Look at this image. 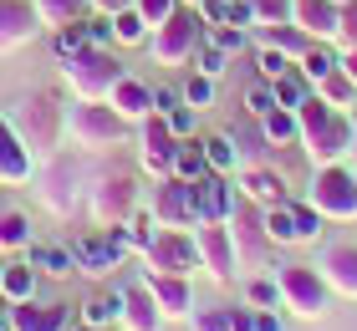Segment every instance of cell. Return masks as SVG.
<instances>
[{
    "instance_id": "f546056e",
    "label": "cell",
    "mask_w": 357,
    "mask_h": 331,
    "mask_svg": "<svg viewBox=\"0 0 357 331\" xmlns=\"http://www.w3.org/2000/svg\"><path fill=\"white\" fill-rule=\"evenodd\" d=\"M296 66L306 72V82L317 87L327 72H337V66H342V46H337V41H312V46H306V56H301Z\"/></svg>"
},
{
    "instance_id": "11a10c76",
    "label": "cell",
    "mask_w": 357,
    "mask_h": 331,
    "mask_svg": "<svg viewBox=\"0 0 357 331\" xmlns=\"http://www.w3.org/2000/svg\"><path fill=\"white\" fill-rule=\"evenodd\" d=\"M178 102H184V92H178V87H153V112H164V118H169Z\"/></svg>"
},
{
    "instance_id": "ab89813d",
    "label": "cell",
    "mask_w": 357,
    "mask_h": 331,
    "mask_svg": "<svg viewBox=\"0 0 357 331\" xmlns=\"http://www.w3.org/2000/svg\"><path fill=\"white\" fill-rule=\"evenodd\" d=\"M245 306H250V311H271V306H281L275 270H271V275H245Z\"/></svg>"
},
{
    "instance_id": "f1b7e54d",
    "label": "cell",
    "mask_w": 357,
    "mask_h": 331,
    "mask_svg": "<svg viewBox=\"0 0 357 331\" xmlns=\"http://www.w3.org/2000/svg\"><path fill=\"white\" fill-rule=\"evenodd\" d=\"M255 128H261V138L271 148H296V138H301V123H296V112H291V107H271Z\"/></svg>"
},
{
    "instance_id": "e0dca14e",
    "label": "cell",
    "mask_w": 357,
    "mask_h": 331,
    "mask_svg": "<svg viewBox=\"0 0 357 331\" xmlns=\"http://www.w3.org/2000/svg\"><path fill=\"white\" fill-rule=\"evenodd\" d=\"M123 326L128 331H164V311H158V301H153V291H149L143 275L123 280Z\"/></svg>"
},
{
    "instance_id": "816d5d0a",
    "label": "cell",
    "mask_w": 357,
    "mask_h": 331,
    "mask_svg": "<svg viewBox=\"0 0 357 331\" xmlns=\"http://www.w3.org/2000/svg\"><path fill=\"white\" fill-rule=\"evenodd\" d=\"M337 46H342V52H352V46H357V0H347V6H342V26H337Z\"/></svg>"
},
{
    "instance_id": "1f68e13d",
    "label": "cell",
    "mask_w": 357,
    "mask_h": 331,
    "mask_svg": "<svg viewBox=\"0 0 357 331\" xmlns=\"http://www.w3.org/2000/svg\"><path fill=\"white\" fill-rule=\"evenodd\" d=\"M204 143V158H209V169L215 174H240V143H235V132H209Z\"/></svg>"
},
{
    "instance_id": "f907efd6",
    "label": "cell",
    "mask_w": 357,
    "mask_h": 331,
    "mask_svg": "<svg viewBox=\"0 0 357 331\" xmlns=\"http://www.w3.org/2000/svg\"><path fill=\"white\" fill-rule=\"evenodd\" d=\"M199 21H204V31H215V26H230V0H199Z\"/></svg>"
},
{
    "instance_id": "d4e9b609",
    "label": "cell",
    "mask_w": 357,
    "mask_h": 331,
    "mask_svg": "<svg viewBox=\"0 0 357 331\" xmlns=\"http://www.w3.org/2000/svg\"><path fill=\"white\" fill-rule=\"evenodd\" d=\"M72 255H77V270H87V275H107V270H118V255H112V245L102 229H87V235H72Z\"/></svg>"
},
{
    "instance_id": "94428289",
    "label": "cell",
    "mask_w": 357,
    "mask_h": 331,
    "mask_svg": "<svg viewBox=\"0 0 357 331\" xmlns=\"http://www.w3.org/2000/svg\"><path fill=\"white\" fill-rule=\"evenodd\" d=\"M352 128H357V112H352ZM352 153H357V138H352Z\"/></svg>"
},
{
    "instance_id": "4316f807",
    "label": "cell",
    "mask_w": 357,
    "mask_h": 331,
    "mask_svg": "<svg viewBox=\"0 0 357 331\" xmlns=\"http://www.w3.org/2000/svg\"><path fill=\"white\" fill-rule=\"evenodd\" d=\"M41 291V270L31 260H6L0 265V295L15 306V301H31V295Z\"/></svg>"
},
{
    "instance_id": "be15d7a7",
    "label": "cell",
    "mask_w": 357,
    "mask_h": 331,
    "mask_svg": "<svg viewBox=\"0 0 357 331\" xmlns=\"http://www.w3.org/2000/svg\"><path fill=\"white\" fill-rule=\"evenodd\" d=\"M184 6H199V0H184Z\"/></svg>"
},
{
    "instance_id": "cb8c5ba5",
    "label": "cell",
    "mask_w": 357,
    "mask_h": 331,
    "mask_svg": "<svg viewBox=\"0 0 357 331\" xmlns=\"http://www.w3.org/2000/svg\"><path fill=\"white\" fill-rule=\"evenodd\" d=\"M72 321V306H41L36 295H31V301H15L10 306V331H61Z\"/></svg>"
},
{
    "instance_id": "d590c367",
    "label": "cell",
    "mask_w": 357,
    "mask_h": 331,
    "mask_svg": "<svg viewBox=\"0 0 357 331\" xmlns=\"http://www.w3.org/2000/svg\"><path fill=\"white\" fill-rule=\"evenodd\" d=\"M261 41L275 46V52H286L291 61H301V56H306V46H312V36H306L296 21H286V26H266V31H261Z\"/></svg>"
},
{
    "instance_id": "74e56055",
    "label": "cell",
    "mask_w": 357,
    "mask_h": 331,
    "mask_svg": "<svg viewBox=\"0 0 357 331\" xmlns=\"http://www.w3.org/2000/svg\"><path fill=\"white\" fill-rule=\"evenodd\" d=\"M87 26L82 21H72V26H56L52 31V52H56V61H77V56H82L87 52Z\"/></svg>"
},
{
    "instance_id": "d6a6232c",
    "label": "cell",
    "mask_w": 357,
    "mask_h": 331,
    "mask_svg": "<svg viewBox=\"0 0 357 331\" xmlns=\"http://www.w3.org/2000/svg\"><path fill=\"white\" fill-rule=\"evenodd\" d=\"M174 174L184 178V184H194V178L209 174V158H204L199 132H194V138H178V148H174Z\"/></svg>"
},
{
    "instance_id": "7402d4cb",
    "label": "cell",
    "mask_w": 357,
    "mask_h": 331,
    "mask_svg": "<svg viewBox=\"0 0 357 331\" xmlns=\"http://www.w3.org/2000/svg\"><path fill=\"white\" fill-rule=\"evenodd\" d=\"M31 174H36V169H31V148H26V138L15 132L10 118H0V184H26Z\"/></svg>"
},
{
    "instance_id": "ee69618b",
    "label": "cell",
    "mask_w": 357,
    "mask_h": 331,
    "mask_svg": "<svg viewBox=\"0 0 357 331\" xmlns=\"http://www.w3.org/2000/svg\"><path fill=\"white\" fill-rule=\"evenodd\" d=\"M194 72H204V77H225V72H230V52H225V46H215V41H199V52H194Z\"/></svg>"
},
{
    "instance_id": "91938a15",
    "label": "cell",
    "mask_w": 357,
    "mask_h": 331,
    "mask_svg": "<svg viewBox=\"0 0 357 331\" xmlns=\"http://www.w3.org/2000/svg\"><path fill=\"white\" fill-rule=\"evenodd\" d=\"M61 331H97V326H87L82 316H72V321H67V326H61Z\"/></svg>"
},
{
    "instance_id": "6125c7cd",
    "label": "cell",
    "mask_w": 357,
    "mask_h": 331,
    "mask_svg": "<svg viewBox=\"0 0 357 331\" xmlns=\"http://www.w3.org/2000/svg\"><path fill=\"white\" fill-rule=\"evenodd\" d=\"M102 331H128V326H123V321H118V326H102Z\"/></svg>"
},
{
    "instance_id": "ffe728a7",
    "label": "cell",
    "mask_w": 357,
    "mask_h": 331,
    "mask_svg": "<svg viewBox=\"0 0 357 331\" xmlns=\"http://www.w3.org/2000/svg\"><path fill=\"white\" fill-rule=\"evenodd\" d=\"M317 270L327 275L332 295H347V301H357V245H327Z\"/></svg>"
},
{
    "instance_id": "8fae6325",
    "label": "cell",
    "mask_w": 357,
    "mask_h": 331,
    "mask_svg": "<svg viewBox=\"0 0 357 331\" xmlns=\"http://www.w3.org/2000/svg\"><path fill=\"white\" fill-rule=\"evenodd\" d=\"M230 240H235V255H240V270H261L266 255H271V240H266V209L240 199V209L230 214Z\"/></svg>"
},
{
    "instance_id": "f35d334b",
    "label": "cell",
    "mask_w": 357,
    "mask_h": 331,
    "mask_svg": "<svg viewBox=\"0 0 357 331\" xmlns=\"http://www.w3.org/2000/svg\"><path fill=\"white\" fill-rule=\"evenodd\" d=\"M312 92H317V87L306 82V72H301V66H291L286 77H275V102H281V107H291V112H296V107H301Z\"/></svg>"
},
{
    "instance_id": "db71d44e",
    "label": "cell",
    "mask_w": 357,
    "mask_h": 331,
    "mask_svg": "<svg viewBox=\"0 0 357 331\" xmlns=\"http://www.w3.org/2000/svg\"><path fill=\"white\" fill-rule=\"evenodd\" d=\"M133 6L143 10V21H149V26H158V21H164V15L178 6V0H133Z\"/></svg>"
},
{
    "instance_id": "8992f818",
    "label": "cell",
    "mask_w": 357,
    "mask_h": 331,
    "mask_svg": "<svg viewBox=\"0 0 357 331\" xmlns=\"http://www.w3.org/2000/svg\"><path fill=\"white\" fill-rule=\"evenodd\" d=\"M321 214L306 204V199H281V204L266 209V240L271 250H286V245H317L321 240Z\"/></svg>"
},
{
    "instance_id": "2e32d148",
    "label": "cell",
    "mask_w": 357,
    "mask_h": 331,
    "mask_svg": "<svg viewBox=\"0 0 357 331\" xmlns=\"http://www.w3.org/2000/svg\"><path fill=\"white\" fill-rule=\"evenodd\" d=\"M138 138H143V169H149L153 178H164V174H174V148H178V138H174V128H169V118L164 112H149V118L138 123Z\"/></svg>"
},
{
    "instance_id": "d6986e66",
    "label": "cell",
    "mask_w": 357,
    "mask_h": 331,
    "mask_svg": "<svg viewBox=\"0 0 357 331\" xmlns=\"http://www.w3.org/2000/svg\"><path fill=\"white\" fill-rule=\"evenodd\" d=\"M41 31V15L31 0H0V52H15Z\"/></svg>"
},
{
    "instance_id": "7dc6e473",
    "label": "cell",
    "mask_w": 357,
    "mask_h": 331,
    "mask_svg": "<svg viewBox=\"0 0 357 331\" xmlns=\"http://www.w3.org/2000/svg\"><path fill=\"white\" fill-rule=\"evenodd\" d=\"M82 26H87V41H92V46H118V36H112V15L87 10V15H82Z\"/></svg>"
},
{
    "instance_id": "ac0fdd59",
    "label": "cell",
    "mask_w": 357,
    "mask_h": 331,
    "mask_svg": "<svg viewBox=\"0 0 357 331\" xmlns=\"http://www.w3.org/2000/svg\"><path fill=\"white\" fill-rule=\"evenodd\" d=\"M235 189H240V199H250V204H261V209H271V204H281V199H291V194H286V178L275 174V169H266V163H240Z\"/></svg>"
},
{
    "instance_id": "bcb514c9",
    "label": "cell",
    "mask_w": 357,
    "mask_h": 331,
    "mask_svg": "<svg viewBox=\"0 0 357 331\" xmlns=\"http://www.w3.org/2000/svg\"><path fill=\"white\" fill-rule=\"evenodd\" d=\"M204 41L225 46V52H230V56L250 52V31H245V26H215V31H204Z\"/></svg>"
},
{
    "instance_id": "4fadbf2b",
    "label": "cell",
    "mask_w": 357,
    "mask_h": 331,
    "mask_svg": "<svg viewBox=\"0 0 357 331\" xmlns=\"http://www.w3.org/2000/svg\"><path fill=\"white\" fill-rule=\"evenodd\" d=\"M149 209H153V220L164 224V229H194V224H199V209H194V184H184L178 174H164V178H158Z\"/></svg>"
},
{
    "instance_id": "5b68a950",
    "label": "cell",
    "mask_w": 357,
    "mask_h": 331,
    "mask_svg": "<svg viewBox=\"0 0 357 331\" xmlns=\"http://www.w3.org/2000/svg\"><path fill=\"white\" fill-rule=\"evenodd\" d=\"M67 128H72V138L82 148H97V153H102V148H118L133 123H128L107 97H77L67 107Z\"/></svg>"
},
{
    "instance_id": "c3c4849f",
    "label": "cell",
    "mask_w": 357,
    "mask_h": 331,
    "mask_svg": "<svg viewBox=\"0 0 357 331\" xmlns=\"http://www.w3.org/2000/svg\"><path fill=\"white\" fill-rule=\"evenodd\" d=\"M169 128H174V138H194V132H199V107L178 102V107L169 112Z\"/></svg>"
},
{
    "instance_id": "7c38bea8",
    "label": "cell",
    "mask_w": 357,
    "mask_h": 331,
    "mask_svg": "<svg viewBox=\"0 0 357 331\" xmlns=\"http://www.w3.org/2000/svg\"><path fill=\"white\" fill-rule=\"evenodd\" d=\"M149 270H174V275H194L199 270V245H194V229H164L158 224L153 245L143 250Z\"/></svg>"
},
{
    "instance_id": "ba28073f",
    "label": "cell",
    "mask_w": 357,
    "mask_h": 331,
    "mask_svg": "<svg viewBox=\"0 0 357 331\" xmlns=\"http://www.w3.org/2000/svg\"><path fill=\"white\" fill-rule=\"evenodd\" d=\"M15 132L26 138L31 153H52L61 143V132H67V107H61L56 97H31V102L15 112Z\"/></svg>"
},
{
    "instance_id": "30bf717a",
    "label": "cell",
    "mask_w": 357,
    "mask_h": 331,
    "mask_svg": "<svg viewBox=\"0 0 357 331\" xmlns=\"http://www.w3.org/2000/svg\"><path fill=\"white\" fill-rule=\"evenodd\" d=\"M194 245H199V270L209 280H220V286H230L240 275V255H235V240H230V224H194Z\"/></svg>"
},
{
    "instance_id": "44dd1931",
    "label": "cell",
    "mask_w": 357,
    "mask_h": 331,
    "mask_svg": "<svg viewBox=\"0 0 357 331\" xmlns=\"http://www.w3.org/2000/svg\"><path fill=\"white\" fill-rule=\"evenodd\" d=\"M291 21H296L312 41H337V26H342V6H337V0H296Z\"/></svg>"
},
{
    "instance_id": "603a6c76",
    "label": "cell",
    "mask_w": 357,
    "mask_h": 331,
    "mask_svg": "<svg viewBox=\"0 0 357 331\" xmlns=\"http://www.w3.org/2000/svg\"><path fill=\"white\" fill-rule=\"evenodd\" d=\"M26 260L36 265L46 280H72L77 275V255H72L67 240H31L26 245Z\"/></svg>"
},
{
    "instance_id": "7a4b0ae2",
    "label": "cell",
    "mask_w": 357,
    "mask_h": 331,
    "mask_svg": "<svg viewBox=\"0 0 357 331\" xmlns=\"http://www.w3.org/2000/svg\"><path fill=\"white\" fill-rule=\"evenodd\" d=\"M199 41H204V21H199L194 6H184V0L149 31V52H153L158 66H189L194 52H199Z\"/></svg>"
},
{
    "instance_id": "9f6ffc18",
    "label": "cell",
    "mask_w": 357,
    "mask_h": 331,
    "mask_svg": "<svg viewBox=\"0 0 357 331\" xmlns=\"http://www.w3.org/2000/svg\"><path fill=\"white\" fill-rule=\"evenodd\" d=\"M230 331H255L250 326V306H230Z\"/></svg>"
},
{
    "instance_id": "277c9868",
    "label": "cell",
    "mask_w": 357,
    "mask_h": 331,
    "mask_svg": "<svg viewBox=\"0 0 357 331\" xmlns=\"http://www.w3.org/2000/svg\"><path fill=\"white\" fill-rule=\"evenodd\" d=\"M275 286H281V311L301 321H321L332 311V286L317 265H275Z\"/></svg>"
},
{
    "instance_id": "9a60e30c",
    "label": "cell",
    "mask_w": 357,
    "mask_h": 331,
    "mask_svg": "<svg viewBox=\"0 0 357 331\" xmlns=\"http://www.w3.org/2000/svg\"><path fill=\"white\" fill-rule=\"evenodd\" d=\"M194 209H199V224L215 220V224H230V214L240 209V189L230 174H215L209 169L204 178H194Z\"/></svg>"
},
{
    "instance_id": "b9f144b4",
    "label": "cell",
    "mask_w": 357,
    "mask_h": 331,
    "mask_svg": "<svg viewBox=\"0 0 357 331\" xmlns=\"http://www.w3.org/2000/svg\"><path fill=\"white\" fill-rule=\"evenodd\" d=\"M178 92H184V102H189V107H199V112H204V107H215L220 82H215V77H204V72H189L184 82H178Z\"/></svg>"
},
{
    "instance_id": "9c48e42d",
    "label": "cell",
    "mask_w": 357,
    "mask_h": 331,
    "mask_svg": "<svg viewBox=\"0 0 357 331\" xmlns=\"http://www.w3.org/2000/svg\"><path fill=\"white\" fill-rule=\"evenodd\" d=\"M133 209H138V178L133 174H102L97 178V189L87 199V214H92L97 229L133 220Z\"/></svg>"
},
{
    "instance_id": "83f0119b",
    "label": "cell",
    "mask_w": 357,
    "mask_h": 331,
    "mask_svg": "<svg viewBox=\"0 0 357 331\" xmlns=\"http://www.w3.org/2000/svg\"><path fill=\"white\" fill-rule=\"evenodd\" d=\"M82 321L87 326H118L123 321V286H107V291H92L87 295V306H82Z\"/></svg>"
},
{
    "instance_id": "3957f363",
    "label": "cell",
    "mask_w": 357,
    "mask_h": 331,
    "mask_svg": "<svg viewBox=\"0 0 357 331\" xmlns=\"http://www.w3.org/2000/svg\"><path fill=\"white\" fill-rule=\"evenodd\" d=\"M306 204L327 224H352L357 220V169H347V163H321V169H312Z\"/></svg>"
},
{
    "instance_id": "f5cc1de1",
    "label": "cell",
    "mask_w": 357,
    "mask_h": 331,
    "mask_svg": "<svg viewBox=\"0 0 357 331\" xmlns=\"http://www.w3.org/2000/svg\"><path fill=\"white\" fill-rule=\"evenodd\" d=\"M281 316H286L281 306H271V311H250V326H255V331H286Z\"/></svg>"
},
{
    "instance_id": "e575fe53",
    "label": "cell",
    "mask_w": 357,
    "mask_h": 331,
    "mask_svg": "<svg viewBox=\"0 0 357 331\" xmlns=\"http://www.w3.org/2000/svg\"><path fill=\"white\" fill-rule=\"evenodd\" d=\"M41 15V26L46 31H56V26H72V21H82V15L92 10V0H31Z\"/></svg>"
},
{
    "instance_id": "836d02e7",
    "label": "cell",
    "mask_w": 357,
    "mask_h": 331,
    "mask_svg": "<svg viewBox=\"0 0 357 331\" xmlns=\"http://www.w3.org/2000/svg\"><path fill=\"white\" fill-rule=\"evenodd\" d=\"M36 240V229H31V214L26 209H0V250H26V245Z\"/></svg>"
},
{
    "instance_id": "52a82bcc",
    "label": "cell",
    "mask_w": 357,
    "mask_h": 331,
    "mask_svg": "<svg viewBox=\"0 0 357 331\" xmlns=\"http://www.w3.org/2000/svg\"><path fill=\"white\" fill-rule=\"evenodd\" d=\"M61 72H67L77 97H112V87L128 77L123 61L112 56V46H87L77 61H61Z\"/></svg>"
},
{
    "instance_id": "6f0895ef",
    "label": "cell",
    "mask_w": 357,
    "mask_h": 331,
    "mask_svg": "<svg viewBox=\"0 0 357 331\" xmlns=\"http://www.w3.org/2000/svg\"><path fill=\"white\" fill-rule=\"evenodd\" d=\"M123 6H133V0H92V10H102V15H118Z\"/></svg>"
},
{
    "instance_id": "7bdbcfd3",
    "label": "cell",
    "mask_w": 357,
    "mask_h": 331,
    "mask_svg": "<svg viewBox=\"0 0 357 331\" xmlns=\"http://www.w3.org/2000/svg\"><path fill=\"white\" fill-rule=\"evenodd\" d=\"M271 107H281V102H275V82L255 77L250 87H245V118H250V123H261V118H266Z\"/></svg>"
},
{
    "instance_id": "f6af8a7d",
    "label": "cell",
    "mask_w": 357,
    "mask_h": 331,
    "mask_svg": "<svg viewBox=\"0 0 357 331\" xmlns=\"http://www.w3.org/2000/svg\"><path fill=\"white\" fill-rule=\"evenodd\" d=\"M250 10H255V26H286L291 21V10H296V0H250Z\"/></svg>"
},
{
    "instance_id": "6da1fadb",
    "label": "cell",
    "mask_w": 357,
    "mask_h": 331,
    "mask_svg": "<svg viewBox=\"0 0 357 331\" xmlns=\"http://www.w3.org/2000/svg\"><path fill=\"white\" fill-rule=\"evenodd\" d=\"M296 123H301V138L296 148L306 153V163L312 169H321V163H347L352 153V138H357V128H352V112L342 107H327L321 97L312 92L306 102L296 107Z\"/></svg>"
},
{
    "instance_id": "8d00e7d4",
    "label": "cell",
    "mask_w": 357,
    "mask_h": 331,
    "mask_svg": "<svg viewBox=\"0 0 357 331\" xmlns=\"http://www.w3.org/2000/svg\"><path fill=\"white\" fill-rule=\"evenodd\" d=\"M149 21H143L138 6H123L118 15H112V36H118V46H149Z\"/></svg>"
},
{
    "instance_id": "e7e4bbea",
    "label": "cell",
    "mask_w": 357,
    "mask_h": 331,
    "mask_svg": "<svg viewBox=\"0 0 357 331\" xmlns=\"http://www.w3.org/2000/svg\"><path fill=\"white\" fill-rule=\"evenodd\" d=\"M337 6H347V0H337Z\"/></svg>"
},
{
    "instance_id": "484cf974",
    "label": "cell",
    "mask_w": 357,
    "mask_h": 331,
    "mask_svg": "<svg viewBox=\"0 0 357 331\" xmlns=\"http://www.w3.org/2000/svg\"><path fill=\"white\" fill-rule=\"evenodd\" d=\"M107 102L118 107L128 123H143V118L153 112V87H149V82H138V77H123L118 87H112V97H107Z\"/></svg>"
},
{
    "instance_id": "5bb4252c",
    "label": "cell",
    "mask_w": 357,
    "mask_h": 331,
    "mask_svg": "<svg viewBox=\"0 0 357 331\" xmlns=\"http://www.w3.org/2000/svg\"><path fill=\"white\" fill-rule=\"evenodd\" d=\"M143 280H149L153 301L158 311H164V321H189L194 311V275H174V270H143Z\"/></svg>"
},
{
    "instance_id": "681fc988",
    "label": "cell",
    "mask_w": 357,
    "mask_h": 331,
    "mask_svg": "<svg viewBox=\"0 0 357 331\" xmlns=\"http://www.w3.org/2000/svg\"><path fill=\"white\" fill-rule=\"evenodd\" d=\"M194 331H230V306H209V311H194L189 316Z\"/></svg>"
},
{
    "instance_id": "60d3db41",
    "label": "cell",
    "mask_w": 357,
    "mask_h": 331,
    "mask_svg": "<svg viewBox=\"0 0 357 331\" xmlns=\"http://www.w3.org/2000/svg\"><path fill=\"white\" fill-rule=\"evenodd\" d=\"M250 56H255V77H266V82L286 77L291 66H296V61H291L286 52H275V46H266V41H255V46H250Z\"/></svg>"
},
{
    "instance_id": "4dcf8cb0",
    "label": "cell",
    "mask_w": 357,
    "mask_h": 331,
    "mask_svg": "<svg viewBox=\"0 0 357 331\" xmlns=\"http://www.w3.org/2000/svg\"><path fill=\"white\" fill-rule=\"evenodd\" d=\"M317 97H321V102H327V107L357 112V82H352V77L342 72V66H337V72H327V77L317 82Z\"/></svg>"
},
{
    "instance_id": "680465c9",
    "label": "cell",
    "mask_w": 357,
    "mask_h": 331,
    "mask_svg": "<svg viewBox=\"0 0 357 331\" xmlns=\"http://www.w3.org/2000/svg\"><path fill=\"white\" fill-rule=\"evenodd\" d=\"M342 72L357 82V46H352V52H342Z\"/></svg>"
}]
</instances>
